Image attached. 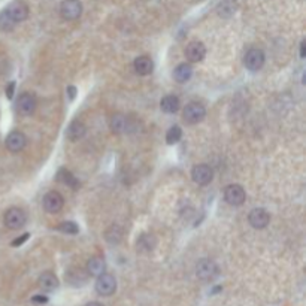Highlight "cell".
<instances>
[{
  "mask_svg": "<svg viewBox=\"0 0 306 306\" xmlns=\"http://www.w3.org/2000/svg\"><path fill=\"white\" fill-rule=\"evenodd\" d=\"M218 266L209 259H202L196 264V275L202 281H212L218 276Z\"/></svg>",
  "mask_w": 306,
  "mask_h": 306,
  "instance_id": "1",
  "label": "cell"
},
{
  "mask_svg": "<svg viewBox=\"0 0 306 306\" xmlns=\"http://www.w3.org/2000/svg\"><path fill=\"white\" fill-rule=\"evenodd\" d=\"M3 221L9 230H20L27 222V215L20 208H11L6 211Z\"/></svg>",
  "mask_w": 306,
  "mask_h": 306,
  "instance_id": "2",
  "label": "cell"
},
{
  "mask_svg": "<svg viewBox=\"0 0 306 306\" xmlns=\"http://www.w3.org/2000/svg\"><path fill=\"white\" fill-rule=\"evenodd\" d=\"M206 117V109L202 103L197 102H191L185 106L184 109V120L188 124H197L200 123L203 118Z\"/></svg>",
  "mask_w": 306,
  "mask_h": 306,
  "instance_id": "3",
  "label": "cell"
},
{
  "mask_svg": "<svg viewBox=\"0 0 306 306\" xmlns=\"http://www.w3.org/2000/svg\"><path fill=\"white\" fill-rule=\"evenodd\" d=\"M60 14L67 21H73L81 17L82 5L79 0H65L60 6Z\"/></svg>",
  "mask_w": 306,
  "mask_h": 306,
  "instance_id": "4",
  "label": "cell"
},
{
  "mask_svg": "<svg viewBox=\"0 0 306 306\" xmlns=\"http://www.w3.org/2000/svg\"><path fill=\"white\" fill-rule=\"evenodd\" d=\"M117 290V281L110 273H102L97 276L96 281V291L100 296H110Z\"/></svg>",
  "mask_w": 306,
  "mask_h": 306,
  "instance_id": "5",
  "label": "cell"
},
{
  "mask_svg": "<svg viewBox=\"0 0 306 306\" xmlns=\"http://www.w3.org/2000/svg\"><path fill=\"white\" fill-rule=\"evenodd\" d=\"M243 63L246 66V69L256 72V70H260L264 65V52L259 48H251L246 51L245 54V59H243Z\"/></svg>",
  "mask_w": 306,
  "mask_h": 306,
  "instance_id": "6",
  "label": "cell"
},
{
  "mask_svg": "<svg viewBox=\"0 0 306 306\" xmlns=\"http://www.w3.org/2000/svg\"><path fill=\"white\" fill-rule=\"evenodd\" d=\"M44 209L49 214H57L65 205V199L59 191H49L44 196Z\"/></svg>",
  "mask_w": 306,
  "mask_h": 306,
  "instance_id": "7",
  "label": "cell"
},
{
  "mask_svg": "<svg viewBox=\"0 0 306 306\" xmlns=\"http://www.w3.org/2000/svg\"><path fill=\"white\" fill-rule=\"evenodd\" d=\"M36 105H38V102H36L35 94H32V93H22L21 96L18 97V100H17V110H18L20 115L29 117V115H32L35 112Z\"/></svg>",
  "mask_w": 306,
  "mask_h": 306,
  "instance_id": "8",
  "label": "cell"
},
{
  "mask_svg": "<svg viewBox=\"0 0 306 306\" xmlns=\"http://www.w3.org/2000/svg\"><path fill=\"white\" fill-rule=\"evenodd\" d=\"M224 199L232 206H241L245 202V190L238 184L227 185L226 190H224Z\"/></svg>",
  "mask_w": 306,
  "mask_h": 306,
  "instance_id": "9",
  "label": "cell"
},
{
  "mask_svg": "<svg viewBox=\"0 0 306 306\" xmlns=\"http://www.w3.org/2000/svg\"><path fill=\"white\" fill-rule=\"evenodd\" d=\"M5 144H6V148H8L11 153H18V151H21L22 148L25 147L27 137H25V134H24L22 131L14 130L6 136Z\"/></svg>",
  "mask_w": 306,
  "mask_h": 306,
  "instance_id": "10",
  "label": "cell"
},
{
  "mask_svg": "<svg viewBox=\"0 0 306 306\" xmlns=\"http://www.w3.org/2000/svg\"><path fill=\"white\" fill-rule=\"evenodd\" d=\"M191 178L199 185H208L214 178V172L208 164H197L191 171Z\"/></svg>",
  "mask_w": 306,
  "mask_h": 306,
  "instance_id": "11",
  "label": "cell"
},
{
  "mask_svg": "<svg viewBox=\"0 0 306 306\" xmlns=\"http://www.w3.org/2000/svg\"><path fill=\"white\" fill-rule=\"evenodd\" d=\"M5 11L8 12V15L15 22L24 21V20L27 18V15H29V8H27V5H25L24 2H21V0L12 2Z\"/></svg>",
  "mask_w": 306,
  "mask_h": 306,
  "instance_id": "12",
  "label": "cell"
},
{
  "mask_svg": "<svg viewBox=\"0 0 306 306\" xmlns=\"http://www.w3.org/2000/svg\"><path fill=\"white\" fill-rule=\"evenodd\" d=\"M206 55V48L202 42H190L185 48V57L190 63H199L205 59Z\"/></svg>",
  "mask_w": 306,
  "mask_h": 306,
  "instance_id": "13",
  "label": "cell"
},
{
  "mask_svg": "<svg viewBox=\"0 0 306 306\" xmlns=\"http://www.w3.org/2000/svg\"><path fill=\"white\" fill-rule=\"evenodd\" d=\"M248 221H249V224H251L254 229H264V227L269 224L270 217H269V214H267L266 209H263V208H256V209H253V211L249 212Z\"/></svg>",
  "mask_w": 306,
  "mask_h": 306,
  "instance_id": "14",
  "label": "cell"
},
{
  "mask_svg": "<svg viewBox=\"0 0 306 306\" xmlns=\"http://www.w3.org/2000/svg\"><path fill=\"white\" fill-rule=\"evenodd\" d=\"M86 133H87L86 124H84L82 121H79V120H75V121H72V123L69 124L67 131H66V137H67L69 141L75 142V141L82 139V137L86 136Z\"/></svg>",
  "mask_w": 306,
  "mask_h": 306,
  "instance_id": "15",
  "label": "cell"
},
{
  "mask_svg": "<svg viewBox=\"0 0 306 306\" xmlns=\"http://www.w3.org/2000/svg\"><path fill=\"white\" fill-rule=\"evenodd\" d=\"M110 129L114 133H126L130 130V121L123 114H115L110 118Z\"/></svg>",
  "mask_w": 306,
  "mask_h": 306,
  "instance_id": "16",
  "label": "cell"
},
{
  "mask_svg": "<svg viewBox=\"0 0 306 306\" xmlns=\"http://www.w3.org/2000/svg\"><path fill=\"white\" fill-rule=\"evenodd\" d=\"M134 70L142 75V76H147L150 73H153L154 70V63L153 60L147 55H141L134 60Z\"/></svg>",
  "mask_w": 306,
  "mask_h": 306,
  "instance_id": "17",
  "label": "cell"
},
{
  "mask_svg": "<svg viewBox=\"0 0 306 306\" xmlns=\"http://www.w3.org/2000/svg\"><path fill=\"white\" fill-rule=\"evenodd\" d=\"M193 76V67L188 63H182V65L176 66V69L174 70V78L176 82L184 84L187 81H190V78Z\"/></svg>",
  "mask_w": 306,
  "mask_h": 306,
  "instance_id": "18",
  "label": "cell"
},
{
  "mask_svg": "<svg viewBox=\"0 0 306 306\" xmlns=\"http://www.w3.org/2000/svg\"><path fill=\"white\" fill-rule=\"evenodd\" d=\"M38 284H39V287H41L44 291H54V290L59 287V280H57V276H55L52 272H44V273L39 276Z\"/></svg>",
  "mask_w": 306,
  "mask_h": 306,
  "instance_id": "19",
  "label": "cell"
},
{
  "mask_svg": "<svg viewBox=\"0 0 306 306\" xmlns=\"http://www.w3.org/2000/svg\"><path fill=\"white\" fill-rule=\"evenodd\" d=\"M106 269V263L102 257H93L87 263V272L91 276H99L102 273H105Z\"/></svg>",
  "mask_w": 306,
  "mask_h": 306,
  "instance_id": "20",
  "label": "cell"
},
{
  "mask_svg": "<svg viewBox=\"0 0 306 306\" xmlns=\"http://www.w3.org/2000/svg\"><path fill=\"white\" fill-rule=\"evenodd\" d=\"M155 238L153 235H148V233H144L137 238V242H136V246H137V251L141 253H150L153 251L154 246H155Z\"/></svg>",
  "mask_w": 306,
  "mask_h": 306,
  "instance_id": "21",
  "label": "cell"
},
{
  "mask_svg": "<svg viewBox=\"0 0 306 306\" xmlns=\"http://www.w3.org/2000/svg\"><path fill=\"white\" fill-rule=\"evenodd\" d=\"M160 106H161L163 112H166V114H175L176 110L179 109V99L174 94L164 96L160 102Z\"/></svg>",
  "mask_w": 306,
  "mask_h": 306,
  "instance_id": "22",
  "label": "cell"
},
{
  "mask_svg": "<svg viewBox=\"0 0 306 306\" xmlns=\"http://www.w3.org/2000/svg\"><path fill=\"white\" fill-rule=\"evenodd\" d=\"M55 178H57L59 182L65 184V185L70 187V188H73V190H76V188L79 187L78 179L72 175V172H69L67 169H60V171L57 172V176H55Z\"/></svg>",
  "mask_w": 306,
  "mask_h": 306,
  "instance_id": "23",
  "label": "cell"
},
{
  "mask_svg": "<svg viewBox=\"0 0 306 306\" xmlns=\"http://www.w3.org/2000/svg\"><path fill=\"white\" fill-rule=\"evenodd\" d=\"M235 11H236V2H233V0H224L218 5L219 17L229 18L235 14Z\"/></svg>",
  "mask_w": 306,
  "mask_h": 306,
  "instance_id": "24",
  "label": "cell"
},
{
  "mask_svg": "<svg viewBox=\"0 0 306 306\" xmlns=\"http://www.w3.org/2000/svg\"><path fill=\"white\" fill-rule=\"evenodd\" d=\"M121 236H123V230L118 227V226H110L109 229L106 230L105 233V239L109 242V243H118L121 241Z\"/></svg>",
  "mask_w": 306,
  "mask_h": 306,
  "instance_id": "25",
  "label": "cell"
},
{
  "mask_svg": "<svg viewBox=\"0 0 306 306\" xmlns=\"http://www.w3.org/2000/svg\"><path fill=\"white\" fill-rule=\"evenodd\" d=\"M181 137H182V130H181V127L179 126H172L168 133H166V142L169 144V145H175L178 144L179 141H181Z\"/></svg>",
  "mask_w": 306,
  "mask_h": 306,
  "instance_id": "26",
  "label": "cell"
},
{
  "mask_svg": "<svg viewBox=\"0 0 306 306\" xmlns=\"http://www.w3.org/2000/svg\"><path fill=\"white\" fill-rule=\"evenodd\" d=\"M15 24H17V22L14 21V20L8 15L6 11H2V12H0V30L9 32V30H12V29L15 27Z\"/></svg>",
  "mask_w": 306,
  "mask_h": 306,
  "instance_id": "27",
  "label": "cell"
},
{
  "mask_svg": "<svg viewBox=\"0 0 306 306\" xmlns=\"http://www.w3.org/2000/svg\"><path fill=\"white\" fill-rule=\"evenodd\" d=\"M59 230L63 232V233H67V235H76L79 232V227L73 221H65L59 226Z\"/></svg>",
  "mask_w": 306,
  "mask_h": 306,
  "instance_id": "28",
  "label": "cell"
},
{
  "mask_svg": "<svg viewBox=\"0 0 306 306\" xmlns=\"http://www.w3.org/2000/svg\"><path fill=\"white\" fill-rule=\"evenodd\" d=\"M32 302H33V303H36V305H44V303L48 302V297L44 296V294H36V296H33V297H32Z\"/></svg>",
  "mask_w": 306,
  "mask_h": 306,
  "instance_id": "29",
  "label": "cell"
},
{
  "mask_svg": "<svg viewBox=\"0 0 306 306\" xmlns=\"http://www.w3.org/2000/svg\"><path fill=\"white\" fill-rule=\"evenodd\" d=\"M29 236H30L29 233H24L21 238H17L15 241H12V243H11V245H12V246H20V245H22L24 242L29 239Z\"/></svg>",
  "mask_w": 306,
  "mask_h": 306,
  "instance_id": "30",
  "label": "cell"
},
{
  "mask_svg": "<svg viewBox=\"0 0 306 306\" xmlns=\"http://www.w3.org/2000/svg\"><path fill=\"white\" fill-rule=\"evenodd\" d=\"M14 91H15V82H9V86L6 87V97L8 99H12L14 97Z\"/></svg>",
  "mask_w": 306,
  "mask_h": 306,
  "instance_id": "31",
  "label": "cell"
},
{
  "mask_svg": "<svg viewBox=\"0 0 306 306\" xmlns=\"http://www.w3.org/2000/svg\"><path fill=\"white\" fill-rule=\"evenodd\" d=\"M67 94H69V99L73 100L75 96H76V88L73 87V86H69V87H67Z\"/></svg>",
  "mask_w": 306,
  "mask_h": 306,
  "instance_id": "32",
  "label": "cell"
},
{
  "mask_svg": "<svg viewBox=\"0 0 306 306\" xmlns=\"http://www.w3.org/2000/svg\"><path fill=\"white\" fill-rule=\"evenodd\" d=\"M300 57L302 59L306 57V41H302V44H300Z\"/></svg>",
  "mask_w": 306,
  "mask_h": 306,
  "instance_id": "33",
  "label": "cell"
},
{
  "mask_svg": "<svg viewBox=\"0 0 306 306\" xmlns=\"http://www.w3.org/2000/svg\"><path fill=\"white\" fill-rule=\"evenodd\" d=\"M86 306H103V305H100V303H97V302H91V303H88V305Z\"/></svg>",
  "mask_w": 306,
  "mask_h": 306,
  "instance_id": "34",
  "label": "cell"
}]
</instances>
